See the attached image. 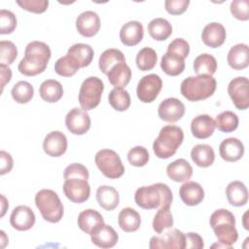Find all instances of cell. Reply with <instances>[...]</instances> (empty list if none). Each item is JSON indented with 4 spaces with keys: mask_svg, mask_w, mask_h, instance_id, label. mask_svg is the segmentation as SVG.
Instances as JSON below:
<instances>
[{
    "mask_svg": "<svg viewBox=\"0 0 249 249\" xmlns=\"http://www.w3.org/2000/svg\"><path fill=\"white\" fill-rule=\"evenodd\" d=\"M149 152L143 146H135L131 148L127 153V160L128 162L136 167L144 166L149 161Z\"/></svg>",
    "mask_w": 249,
    "mask_h": 249,
    "instance_id": "ee69618b",
    "label": "cell"
},
{
    "mask_svg": "<svg viewBox=\"0 0 249 249\" xmlns=\"http://www.w3.org/2000/svg\"><path fill=\"white\" fill-rule=\"evenodd\" d=\"M11 94L16 102L25 104L32 99L34 95V89L30 83L26 81H19L12 88Z\"/></svg>",
    "mask_w": 249,
    "mask_h": 249,
    "instance_id": "ab89813d",
    "label": "cell"
},
{
    "mask_svg": "<svg viewBox=\"0 0 249 249\" xmlns=\"http://www.w3.org/2000/svg\"><path fill=\"white\" fill-rule=\"evenodd\" d=\"M14 166L12 156L6 151H0V174L4 175L9 173Z\"/></svg>",
    "mask_w": 249,
    "mask_h": 249,
    "instance_id": "db71d44e",
    "label": "cell"
},
{
    "mask_svg": "<svg viewBox=\"0 0 249 249\" xmlns=\"http://www.w3.org/2000/svg\"><path fill=\"white\" fill-rule=\"evenodd\" d=\"M173 226V216L169 209V206L160 207L153 220V230L160 234L164 230L170 229Z\"/></svg>",
    "mask_w": 249,
    "mask_h": 249,
    "instance_id": "60d3db41",
    "label": "cell"
},
{
    "mask_svg": "<svg viewBox=\"0 0 249 249\" xmlns=\"http://www.w3.org/2000/svg\"><path fill=\"white\" fill-rule=\"evenodd\" d=\"M90 239L94 245L107 249L117 244L119 235L111 226L103 224L90 234Z\"/></svg>",
    "mask_w": 249,
    "mask_h": 249,
    "instance_id": "7402d4cb",
    "label": "cell"
},
{
    "mask_svg": "<svg viewBox=\"0 0 249 249\" xmlns=\"http://www.w3.org/2000/svg\"><path fill=\"white\" fill-rule=\"evenodd\" d=\"M209 223L219 243L231 248L238 238L233 214L224 208L217 209L211 214Z\"/></svg>",
    "mask_w": 249,
    "mask_h": 249,
    "instance_id": "277c9868",
    "label": "cell"
},
{
    "mask_svg": "<svg viewBox=\"0 0 249 249\" xmlns=\"http://www.w3.org/2000/svg\"><path fill=\"white\" fill-rule=\"evenodd\" d=\"M158 61V54L152 48L145 47L141 49L136 55V65L141 71L152 70Z\"/></svg>",
    "mask_w": 249,
    "mask_h": 249,
    "instance_id": "b9f144b4",
    "label": "cell"
},
{
    "mask_svg": "<svg viewBox=\"0 0 249 249\" xmlns=\"http://www.w3.org/2000/svg\"><path fill=\"white\" fill-rule=\"evenodd\" d=\"M94 161L101 173L109 179H117L124 173V166L120 156L111 149L99 150L94 157Z\"/></svg>",
    "mask_w": 249,
    "mask_h": 249,
    "instance_id": "52a82bcc",
    "label": "cell"
},
{
    "mask_svg": "<svg viewBox=\"0 0 249 249\" xmlns=\"http://www.w3.org/2000/svg\"><path fill=\"white\" fill-rule=\"evenodd\" d=\"M17 4L25 11L35 13V14H41L48 9L49 1L48 0H18Z\"/></svg>",
    "mask_w": 249,
    "mask_h": 249,
    "instance_id": "c3c4849f",
    "label": "cell"
},
{
    "mask_svg": "<svg viewBox=\"0 0 249 249\" xmlns=\"http://www.w3.org/2000/svg\"><path fill=\"white\" fill-rule=\"evenodd\" d=\"M162 88V81L157 74H148L140 79L136 89L138 99L143 103L153 102Z\"/></svg>",
    "mask_w": 249,
    "mask_h": 249,
    "instance_id": "30bf717a",
    "label": "cell"
},
{
    "mask_svg": "<svg viewBox=\"0 0 249 249\" xmlns=\"http://www.w3.org/2000/svg\"><path fill=\"white\" fill-rule=\"evenodd\" d=\"M230 67L234 70H242L249 65V49L246 44H236L232 46L227 56Z\"/></svg>",
    "mask_w": 249,
    "mask_h": 249,
    "instance_id": "d4e9b609",
    "label": "cell"
},
{
    "mask_svg": "<svg viewBox=\"0 0 249 249\" xmlns=\"http://www.w3.org/2000/svg\"><path fill=\"white\" fill-rule=\"evenodd\" d=\"M231 15L239 20L249 19V1L248 0H233L230 6Z\"/></svg>",
    "mask_w": 249,
    "mask_h": 249,
    "instance_id": "7dc6e473",
    "label": "cell"
},
{
    "mask_svg": "<svg viewBox=\"0 0 249 249\" xmlns=\"http://www.w3.org/2000/svg\"><path fill=\"white\" fill-rule=\"evenodd\" d=\"M107 77L115 89H124L131 79V70L125 62H120L109 70Z\"/></svg>",
    "mask_w": 249,
    "mask_h": 249,
    "instance_id": "83f0119b",
    "label": "cell"
},
{
    "mask_svg": "<svg viewBox=\"0 0 249 249\" xmlns=\"http://www.w3.org/2000/svg\"><path fill=\"white\" fill-rule=\"evenodd\" d=\"M193 67L197 75H213L217 70V60L209 53H201L195 58Z\"/></svg>",
    "mask_w": 249,
    "mask_h": 249,
    "instance_id": "8d00e7d4",
    "label": "cell"
},
{
    "mask_svg": "<svg viewBox=\"0 0 249 249\" xmlns=\"http://www.w3.org/2000/svg\"><path fill=\"white\" fill-rule=\"evenodd\" d=\"M35 214L26 205H18L14 208L10 217L11 226L17 231H28L35 224Z\"/></svg>",
    "mask_w": 249,
    "mask_h": 249,
    "instance_id": "2e32d148",
    "label": "cell"
},
{
    "mask_svg": "<svg viewBox=\"0 0 249 249\" xmlns=\"http://www.w3.org/2000/svg\"><path fill=\"white\" fill-rule=\"evenodd\" d=\"M228 93L238 110L249 107V81L246 77L233 78L229 83Z\"/></svg>",
    "mask_w": 249,
    "mask_h": 249,
    "instance_id": "8fae6325",
    "label": "cell"
},
{
    "mask_svg": "<svg viewBox=\"0 0 249 249\" xmlns=\"http://www.w3.org/2000/svg\"><path fill=\"white\" fill-rule=\"evenodd\" d=\"M160 68L169 76H178L185 70V61L181 56L166 52L160 60Z\"/></svg>",
    "mask_w": 249,
    "mask_h": 249,
    "instance_id": "836d02e7",
    "label": "cell"
},
{
    "mask_svg": "<svg viewBox=\"0 0 249 249\" xmlns=\"http://www.w3.org/2000/svg\"><path fill=\"white\" fill-rule=\"evenodd\" d=\"M104 89V84L97 77H89L81 85L79 90V103L86 110H92L97 107L101 100V95Z\"/></svg>",
    "mask_w": 249,
    "mask_h": 249,
    "instance_id": "ba28073f",
    "label": "cell"
},
{
    "mask_svg": "<svg viewBox=\"0 0 249 249\" xmlns=\"http://www.w3.org/2000/svg\"><path fill=\"white\" fill-rule=\"evenodd\" d=\"M216 127L222 132H232L238 126V117L231 111H224L216 116L215 119Z\"/></svg>",
    "mask_w": 249,
    "mask_h": 249,
    "instance_id": "f35d334b",
    "label": "cell"
},
{
    "mask_svg": "<svg viewBox=\"0 0 249 249\" xmlns=\"http://www.w3.org/2000/svg\"><path fill=\"white\" fill-rule=\"evenodd\" d=\"M77 224L80 230L90 235L97 228L104 224V219L98 211L89 208L79 214Z\"/></svg>",
    "mask_w": 249,
    "mask_h": 249,
    "instance_id": "cb8c5ba5",
    "label": "cell"
},
{
    "mask_svg": "<svg viewBox=\"0 0 249 249\" xmlns=\"http://www.w3.org/2000/svg\"><path fill=\"white\" fill-rule=\"evenodd\" d=\"M134 200L139 207L150 210L170 206L173 200V195L166 184L156 183L138 188L134 195Z\"/></svg>",
    "mask_w": 249,
    "mask_h": 249,
    "instance_id": "7a4b0ae2",
    "label": "cell"
},
{
    "mask_svg": "<svg viewBox=\"0 0 249 249\" xmlns=\"http://www.w3.org/2000/svg\"><path fill=\"white\" fill-rule=\"evenodd\" d=\"M219 153L224 160L233 162L242 158L244 154V145L238 138L230 137L221 142Z\"/></svg>",
    "mask_w": 249,
    "mask_h": 249,
    "instance_id": "44dd1931",
    "label": "cell"
},
{
    "mask_svg": "<svg viewBox=\"0 0 249 249\" xmlns=\"http://www.w3.org/2000/svg\"><path fill=\"white\" fill-rule=\"evenodd\" d=\"M189 0H166L164 2V7L167 13L170 15H181L189 7Z\"/></svg>",
    "mask_w": 249,
    "mask_h": 249,
    "instance_id": "816d5d0a",
    "label": "cell"
},
{
    "mask_svg": "<svg viewBox=\"0 0 249 249\" xmlns=\"http://www.w3.org/2000/svg\"><path fill=\"white\" fill-rule=\"evenodd\" d=\"M204 247L202 237L196 232H188L185 234V248L201 249Z\"/></svg>",
    "mask_w": 249,
    "mask_h": 249,
    "instance_id": "f5cc1de1",
    "label": "cell"
},
{
    "mask_svg": "<svg viewBox=\"0 0 249 249\" xmlns=\"http://www.w3.org/2000/svg\"><path fill=\"white\" fill-rule=\"evenodd\" d=\"M166 174L174 182H186L193 175V167L185 159H178L167 165Z\"/></svg>",
    "mask_w": 249,
    "mask_h": 249,
    "instance_id": "4316f807",
    "label": "cell"
},
{
    "mask_svg": "<svg viewBox=\"0 0 249 249\" xmlns=\"http://www.w3.org/2000/svg\"><path fill=\"white\" fill-rule=\"evenodd\" d=\"M0 75H1V92L3 91L6 84L11 81L12 71L8 65L0 64Z\"/></svg>",
    "mask_w": 249,
    "mask_h": 249,
    "instance_id": "11a10c76",
    "label": "cell"
},
{
    "mask_svg": "<svg viewBox=\"0 0 249 249\" xmlns=\"http://www.w3.org/2000/svg\"><path fill=\"white\" fill-rule=\"evenodd\" d=\"M18 56V50L12 41L0 42V64L10 65Z\"/></svg>",
    "mask_w": 249,
    "mask_h": 249,
    "instance_id": "f6af8a7d",
    "label": "cell"
},
{
    "mask_svg": "<svg viewBox=\"0 0 249 249\" xmlns=\"http://www.w3.org/2000/svg\"><path fill=\"white\" fill-rule=\"evenodd\" d=\"M44 152L50 156L58 158L67 150V138L61 131L54 130L48 133L43 142Z\"/></svg>",
    "mask_w": 249,
    "mask_h": 249,
    "instance_id": "e0dca14e",
    "label": "cell"
},
{
    "mask_svg": "<svg viewBox=\"0 0 249 249\" xmlns=\"http://www.w3.org/2000/svg\"><path fill=\"white\" fill-rule=\"evenodd\" d=\"M0 235H1V237H0L1 248H4V247L6 246V244L8 243V237H7V235L5 234L4 231H0Z\"/></svg>",
    "mask_w": 249,
    "mask_h": 249,
    "instance_id": "6f0895ef",
    "label": "cell"
},
{
    "mask_svg": "<svg viewBox=\"0 0 249 249\" xmlns=\"http://www.w3.org/2000/svg\"><path fill=\"white\" fill-rule=\"evenodd\" d=\"M185 114L184 103L175 97H169L160 102L158 115L160 120L167 123H175L182 119Z\"/></svg>",
    "mask_w": 249,
    "mask_h": 249,
    "instance_id": "5bb4252c",
    "label": "cell"
},
{
    "mask_svg": "<svg viewBox=\"0 0 249 249\" xmlns=\"http://www.w3.org/2000/svg\"><path fill=\"white\" fill-rule=\"evenodd\" d=\"M52 52L50 47L41 41H32L27 44L24 56L19 61L18 71L29 77L43 73L51 58Z\"/></svg>",
    "mask_w": 249,
    "mask_h": 249,
    "instance_id": "6da1fadb",
    "label": "cell"
},
{
    "mask_svg": "<svg viewBox=\"0 0 249 249\" xmlns=\"http://www.w3.org/2000/svg\"><path fill=\"white\" fill-rule=\"evenodd\" d=\"M108 101L113 109L123 112L130 106V95L124 89H113L108 94Z\"/></svg>",
    "mask_w": 249,
    "mask_h": 249,
    "instance_id": "74e56055",
    "label": "cell"
},
{
    "mask_svg": "<svg viewBox=\"0 0 249 249\" xmlns=\"http://www.w3.org/2000/svg\"><path fill=\"white\" fill-rule=\"evenodd\" d=\"M62 189L65 196L74 203L85 202L90 195V186L88 180L82 177L65 179Z\"/></svg>",
    "mask_w": 249,
    "mask_h": 249,
    "instance_id": "9c48e42d",
    "label": "cell"
},
{
    "mask_svg": "<svg viewBox=\"0 0 249 249\" xmlns=\"http://www.w3.org/2000/svg\"><path fill=\"white\" fill-rule=\"evenodd\" d=\"M227 33L223 24L219 22H210L206 24L201 32V40L207 47L218 48L226 40Z\"/></svg>",
    "mask_w": 249,
    "mask_h": 249,
    "instance_id": "ac0fdd59",
    "label": "cell"
},
{
    "mask_svg": "<svg viewBox=\"0 0 249 249\" xmlns=\"http://www.w3.org/2000/svg\"><path fill=\"white\" fill-rule=\"evenodd\" d=\"M118 224L120 228L125 232L136 231L141 225V217L139 213L131 208H123L118 216Z\"/></svg>",
    "mask_w": 249,
    "mask_h": 249,
    "instance_id": "f546056e",
    "label": "cell"
},
{
    "mask_svg": "<svg viewBox=\"0 0 249 249\" xmlns=\"http://www.w3.org/2000/svg\"><path fill=\"white\" fill-rule=\"evenodd\" d=\"M17 27V18L9 10H0V34H10Z\"/></svg>",
    "mask_w": 249,
    "mask_h": 249,
    "instance_id": "bcb514c9",
    "label": "cell"
},
{
    "mask_svg": "<svg viewBox=\"0 0 249 249\" xmlns=\"http://www.w3.org/2000/svg\"><path fill=\"white\" fill-rule=\"evenodd\" d=\"M71 177H82V178H85L88 180L89 177V170L82 163H78V162L71 163L64 169L63 178L65 180V179H68Z\"/></svg>",
    "mask_w": 249,
    "mask_h": 249,
    "instance_id": "f907efd6",
    "label": "cell"
},
{
    "mask_svg": "<svg viewBox=\"0 0 249 249\" xmlns=\"http://www.w3.org/2000/svg\"><path fill=\"white\" fill-rule=\"evenodd\" d=\"M80 68L78 62L68 54L59 57L54 63L55 73L62 77H71L75 75Z\"/></svg>",
    "mask_w": 249,
    "mask_h": 249,
    "instance_id": "7bdbcfd3",
    "label": "cell"
},
{
    "mask_svg": "<svg viewBox=\"0 0 249 249\" xmlns=\"http://www.w3.org/2000/svg\"><path fill=\"white\" fill-rule=\"evenodd\" d=\"M39 93L43 100L49 103H55L62 97L63 88L58 81L49 79L41 84Z\"/></svg>",
    "mask_w": 249,
    "mask_h": 249,
    "instance_id": "1f68e13d",
    "label": "cell"
},
{
    "mask_svg": "<svg viewBox=\"0 0 249 249\" xmlns=\"http://www.w3.org/2000/svg\"><path fill=\"white\" fill-rule=\"evenodd\" d=\"M216 128L214 120L206 114L198 115L192 120V134L198 139H206L210 137Z\"/></svg>",
    "mask_w": 249,
    "mask_h": 249,
    "instance_id": "603a6c76",
    "label": "cell"
},
{
    "mask_svg": "<svg viewBox=\"0 0 249 249\" xmlns=\"http://www.w3.org/2000/svg\"><path fill=\"white\" fill-rule=\"evenodd\" d=\"M144 36V28L141 22L137 20H130L124 23L120 30L121 42L125 46H136L139 44Z\"/></svg>",
    "mask_w": 249,
    "mask_h": 249,
    "instance_id": "d6986e66",
    "label": "cell"
},
{
    "mask_svg": "<svg viewBox=\"0 0 249 249\" xmlns=\"http://www.w3.org/2000/svg\"><path fill=\"white\" fill-rule=\"evenodd\" d=\"M217 82L212 75L190 76L183 80L180 86L181 94L189 101H200L212 96L216 90Z\"/></svg>",
    "mask_w": 249,
    "mask_h": 249,
    "instance_id": "3957f363",
    "label": "cell"
},
{
    "mask_svg": "<svg viewBox=\"0 0 249 249\" xmlns=\"http://www.w3.org/2000/svg\"><path fill=\"white\" fill-rule=\"evenodd\" d=\"M184 140L183 129L174 124H167L161 127L158 137L153 143V151L160 159L172 157Z\"/></svg>",
    "mask_w": 249,
    "mask_h": 249,
    "instance_id": "5b68a950",
    "label": "cell"
},
{
    "mask_svg": "<svg viewBox=\"0 0 249 249\" xmlns=\"http://www.w3.org/2000/svg\"><path fill=\"white\" fill-rule=\"evenodd\" d=\"M67 129L76 135H83L90 128V118L86 110L75 107L65 117Z\"/></svg>",
    "mask_w": 249,
    "mask_h": 249,
    "instance_id": "4fadbf2b",
    "label": "cell"
},
{
    "mask_svg": "<svg viewBox=\"0 0 249 249\" xmlns=\"http://www.w3.org/2000/svg\"><path fill=\"white\" fill-rule=\"evenodd\" d=\"M167 52L175 53L182 58H186L190 53V45L183 38H176L169 43L167 47Z\"/></svg>",
    "mask_w": 249,
    "mask_h": 249,
    "instance_id": "681fc988",
    "label": "cell"
},
{
    "mask_svg": "<svg viewBox=\"0 0 249 249\" xmlns=\"http://www.w3.org/2000/svg\"><path fill=\"white\" fill-rule=\"evenodd\" d=\"M96 200L103 209L112 211L119 205L120 195L115 188L103 185L96 190Z\"/></svg>",
    "mask_w": 249,
    "mask_h": 249,
    "instance_id": "f1b7e54d",
    "label": "cell"
},
{
    "mask_svg": "<svg viewBox=\"0 0 249 249\" xmlns=\"http://www.w3.org/2000/svg\"><path fill=\"white\" fill-rule=\"evenodd\" d=\"M35 204L43 219L50 223H57L63 216V204L57 194L49 189H42L35 195Z\"/></svg>",
    "mask_w": 249,
    "mask_h": 249,
    "instance_id": "8992f818",
    "label": "cell"
},
{
    "mask_svg": "<svg viewBox=\"0 0 249 249\" xmlns=\"http://www.w3.org/2000/svg\"><path fill=\"white\" fill-rule=\"evenodd\" d=\"M192 160L199 167H208L213 164L215 153L208 144H197L191 151Z\"/></svg>",
    "mask_w": 249,
    "mask_h": 249,
    "instance_id": "4dcf8cb0",
    "label": "cell"
},
{
    "mask_svg": "<svg viewBox=\"0 0 249 249\" xmlns=\"http://www.w3.org/2000/svg\"><path fill=\"white\" fill-rule=\"evenodd\" d=\"M77 31L84 37H92L99 31L100 18L93 11H85L76 18Z\"/></svg>",
    "mask_w": 249,
    "mask_h": 249,
    "instance_id": "9a60e30c",
    "label": "cell"
},
{
    "mask_svg": "<svg viewBox=\"0 0 249 249\" xmlns=\"http://www.w3.org/2000/svg\"><path fill=\"white\" fill-rule=\"evenodd\" d=\"M120 62H125L124 53L118 49H107L100 54L98 66L100 71L107 75L109 70Z\"/></svg>",
    "mask_w": 249,
    "mask_h": 249,
    "instance_id": "d590c367",
    "label": "cell"
},
{
    "mask_svg": "<svg viewBox=\"0 0 249 249\" xmlns=\"http://www.w3.org/2000/svg\"><path fill=\"white\" fill-rule=\"evenodd\" d=\"M149 35L157 41H164L172 34L171 23L162 18H156L148 23Z\"/></svg>",
    "mask_w": 249,
    "mask_h": 249,
    "instance_id": "e575fe53",
    "label": "cell"
},
{
    "mask_svg": "<svg viewBox=\"0 0 249 249\" xmlns=\"http://www.w3.org/2000/svg\"><path fill=\"white\" fill-rule=\"evenodd\" d=\"M67 54L73 57L78 62L81 68H84L89 66L92 61L94 52L89 45L84 43H77L72 45L68 49Z\"/></svg>",
    "mask_w": 249,
    "mask_h": 249,
    "instance_id": "d6a6232c",
    "label": "cell"
},
{
    "mask_svg": "<svg viewBox=\"0 0 249 249\" xmlns=\"http://www.w3.org/2000/svg\"><path fill=\"white\" fill-rule=\"evenodd\" d=\"M179 196L186 205L195 206L203 200L204 190L197 182L186 181L179 189Z\"/></svg>",
    "mask_w": 249,
    "mask_h": 249,
    "instance_id": "ffe728a7",
    "label": "cell"
},
{
    "mask_svg": "<svg viewBox=\"0 0 249 249\" xmlns=\"http://www.w3.org/2000/svg\"><path fill=\"white\" fill-rule=\"evenodd\" d=\"M227 199L232 206H243L248 201V190L241 181H231L226 188Z\"/></svg>",
    "mask_w": 249,
    "mask_h": 249,
    "instance_id": "484cf974",
    "label": "cell"
},
{
    "mask_svg": "<svg viewBox=\"0 0 249 249\" xmlns=\"http://www.w3.org/2000/svg\"><path fill=\"white\" fill-rule=\"evenodd\" d=\"M8 207H9V204L6 197L3 195H1V217L4 216Z\"/></svg>",
    "mask_w": 249,
    "mask_h": 249,
    "instance_id": "9f6ffc18",
    "label": "cell"
},
{
    "mask_svg": "<svg viewBox=\"0 0 249 249\" xmlns=\"http://www.w3.org/2000/svg\"><path fill=\"white\" fill-rule=\"evenodd\" d=\"M151 249H184L185 233L177 229H172L164 232L162 235L152 236L149 243Z\"/></svg>",
    "mask_w": 249,
    "mask_h": 249,
    "instance_id": "7c38bea8",
    "label": "cell"
}]
</instances>
